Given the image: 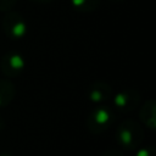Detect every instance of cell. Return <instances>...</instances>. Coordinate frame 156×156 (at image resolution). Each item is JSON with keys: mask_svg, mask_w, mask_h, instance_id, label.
Segmentation results:
<instances>
[{"mask_svg": "<svg viewBox=\"0 0 156 156\" xmlns=\"http://www.w3.org/2000/svg\"><path fill=\"white\" fill-rule=\"evenodd\" d=\"M116 138L121 146L127 150H135L144 139V130L139 123L133 119H126L118 124Z\"/></svg>", "mask_w": 156, "mask_h": 156, "instance_id": "1", "label": "cell"}, {"mask_svg": "<svg viewBox=\"0 0 156 156\" xmlns=\"http://www.w3.org/2000/svg\"><path fill=\"white\" fill-rule=\"evenodd\" d=\"M115 121V112L106 106H99L94 108L87 119V127L91 133H102Z\"/></svg>", "mask_w": 156, "mask_h": 156, "instance_id": "2", "label": "cell"}, {"mask_svg": "<svg viewBox=\"0 0 156 156\" xmlns=\"http://www.w3.org/2000/svg\"><path fill=\"white\" fill-rule=\"evenodd\" d=\"M2 29L7 38L21 39L27 32V24L24 18L17 12L7 13L2 20Z\"/></svg>", "mask_w": 156, "mask_h": 156, "instance_id": "3", "label": "cell"}, {"mask_svg": "<svg viewBox=\"0 0 156 156\" xmlns=\"http://www.w3.org/2000/svg\"><path fill=\"white\" fill-rule=\"evenodd\" d=\"M24 67V61L20 54L16 52H9L5 56H2L0 61V68L1 72L6 77H15L22 72Z\"/></svg>", "mask_w": 156, "mask_h": 156, "instance_id": "4", "label": "cell"}, {"mask_svg": "<svg viewBox=\"0 0 156 156\" xmlns=\"http://www.w3.org/2000/svg\"><path fill=\"white\" fill-rule=\"evenodd\" d=\"M139 100H140V96L138 91L133 89H126L116 95L115 106L119 112H130L138 106Z\"/></svg>", "mask_w": 156, "mask_h": 156, "instance_id": "5", "label": "cell"}, {"mask_svg": "<svg viewBox=\"0 0 156 156\" xmlns=\"http://www.w3.org/2000/svg\"><path fill=\"white\" fill-rule=\"evenodd\" d=\"M88 95L91 101L100 102L111 96V88L106 83L95 82L88 88Z\"/></svg>", "mask_w": 156, "mask_h": 156, "instance_id": "6", "label": "cell"}, {"mask_svg": "<svg viewBox=\"0 0 156 156\" xmlns=\"http://www.w3.org/2000/svg\"><path fill=\"white\" fill-rule=\"evenodd\" d=\"M139 118L140 121L151 130L155 129L156 126V121H155V101L151 99L149 101H146L143 107L140 108L139 112Z\"/></svg>", "mask_w": 156, "mask_h": 156, "instance_id": "7", "label": "cell"}, {"mask_svg": "<svg viewBox=\"0 0 156 156\" xmlns=\"http://www.w3.org/2000/svg\"><path fill=\"white\" fill-rule=\"evenodd\" d=\"M15 85L7 79H0V107L9 105L15 96Z\"/></svg>", "mask_w": 156, "mask_h": 156, "instance_id": "8", "label": "cell"}, {"mask_svg": "<svg viewBox=\"0 0 156 156\" xmlns=\"http://www.w3.org/2000/svg\"><path fill=\"white\" fill-rule=\"evenodd\" d=\"M72 4L77 11L89 12L94 11L99 6L100 0H72Z\"/></svg>", "mask_w": 156, "mask_h": 156, "instance_id": "9", "label": "cell"}, {"mask_svg": "<svg viewBox=\"0 0 156 156\" xmlns=\"http://www.w3.org/2000/svg\"><path fill=\"white\" fill-rule=\"evenodd\" d=\"M17 0H0V11H7L13 7Z\"/></svg>", "mask_w": 156, "mask_h": 156, "instance_id": "10", "label": "cell"}, {"mask_svg": "<svg viewBox=\"0 0 156 156\" xmlns=\"http://www.w3.org/2000/svg\"><path fill=\"white\" fill-rule=\"evenodd\" d=\"M136 156H155V149L154 147H144L138 150Z\"/></svg>", "mask_w": 156, "mask_h": 156, "instance_id": "11", "label": "cell"}, {"mask_svg": "<svg viewBox=\"0 0 156 156\" xmlns=\"http://www.w3.org/2000/svg\"><path fill=\"white\" fill-rule=\"evenodd\" d=\"M101 156H124V154L118 149H108L104 151Z\"/></svg>", "mask_w": 156, "mask_h": 156, "instance_id": "12", "label": "cell"}, {"mask_svg": "<svg viewBox=\"0 0 156 156\" xmlns=\"http://www.w3.org/2000/svg\"><path fill=\"white\" fill-rule=\"evenodd\" d=\"M32 1H37V2H50L52 0H32Z\"/></svg>", "mask_w": 156, "mask_h": 156, "instance_id": "13", "label": "cell"}, {"mask_svg": "<svg viewBox=\"0 0 156 156\" xmlns=\"http://www.w3.org/2000/svg\"><path fill=\"white\" fill-rule=\"evenodd\" d=\"M0 156H12L11 154H7V152H4V154H1Z\"/></svg>", "mask_w": 156, "mask_h": 156, "instance_id": "14", "label": "cell"}, {"mask_svg": "<svg viewBox=\"0 0 156 156\" xmlns=\"http://www.w3.org/2000/svg\"><path fill=\"white\" fill-rule=\"evenodd\" d=\"M1 127H2V121L0 119V129H1Z\"/></svg>", "mask_w": 156, "mask_h": 156, "instance_id": "15", "label": "cell"}]
</instances>
